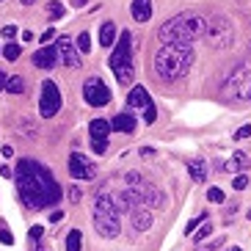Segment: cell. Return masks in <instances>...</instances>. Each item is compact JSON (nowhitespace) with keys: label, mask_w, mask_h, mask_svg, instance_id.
I'll use <instances>...</instances> for the list:
<instances>
[{"label":"cell","mask_w":251,"mask_h":251,"mask_svg":"<svg viewBox=\"0 0 251 251\" xmlns=\"http://www.w3.org/2000/svg\"><path fill=\"white\" fill-rule=\"evenodd\" d=\"M17 191L25 207L42 210L61 201V185L52 179L50 169L36 160H20L17 166Z\"/></svg>","instance_id":"obj_1"},{"label":"cell","mask_w":251,"mask_h":251,"mask_svg":"<svg viewBox=\"0 0 251 251\" xmlns=\"http://www.w3.org/2000/svg\"><path fill=\"white\" fill-rule=\"evenodd\" d=\"M193 64V50L191 45H163L155 52V72L163 80H179L191 72Z\"/></svg>","instance_id":"obj_2"},{"label":"cell","mask_w":251,"mask_h":251,"mask_svg":"<svg viewBox=\"0 0 251 251\" xmlns=\"http://www.w3.org/2000/svg\"><path fill=\"white\" fill-rule=\"evenodd\" d=\"M207 33V23L204 17L185 11V14L171 17L169 23H163L160 28V42L163 45H191L193 39H199Z\"/></svg>","instance_id":"obj_3"},{"label":"cell","mask_w":251,"mask_h":251,"mask_svg":"<svg viewBox=\"0 0 251 251\" xmlns=\"http://www.w3.org/2000/svg\"><path fill=\"white\" fill-rule=\"evenodd\" d=\"M108 67L113 69L119 83H133V33L130 30H122V36L116 39V47H113L111 58H108Z\"/></svg>","instance_id":"obj_4"},{"label":"cell","mask_w":251,"mask_h":251,"mask_svg":"<svg viewBox=\"0 0 251 251\" xmlns=\"http://www.w3.org/2000/svg\"><path fill=\"white\" fill-rule=\"evenodd\" d=\"M94 229L100 232L102 237H116L119 235V210H116V201H113L111 193H100L97 196V204H94Z\"/></svg>","instance_id":"obj_5"},{"label":"cell","mask_w":251,"mask_h":251,"mask_svg":"<svg viewBox=\"0 0 251 251\" xmlns=\"http://www.w3.org/2000/svg\"><path fill=\"white\" fill-rule=\"evenodd\" d=\"M224 97L235 102H249L251 100V67H240L224 80Z\"/></svg>","instance_id":"obj_6"},{"label":"cell","mask_w":251,"mask_h":251,"mask_svg":"<svg viewBox=\"0 0 251 251\" xmlns=\"http://www.w3.org/2000/svg\"><path fill=\"white\" fill-rule=\"evenodd\" d=\"M58 111H61V91L52 80H45L42 89H39V113L45 119H50Z\"/></svg>","instance_id":"obj_7"},{"label":"cell","mask_w":251,"mask_h":251,"mask_svg":"<svg viewBox=\"0 0 251 251\" xmlns=\"http://www.w3.org/2000/svg\"><path fill=\"white\" fill-rule=\"evenodd\" d=\"M204 36H210L213 47H229L232 45V39H235V30H232V25H229L226 17H213V20L207 23Z\"/></svg>","instance_id":"obj_8"},{"label":"cell","mask_w":251,"mask_h":251,"mask_svg":"<svg viewBox=\"0 0 251 251\" xmlns=\"http://www.w3.org/2000/svg\"><path fill=\"white\" fill-rule=\"evenodd\" d=\"M83 97H86V102H89L91 108H102V105L111 102V89H108L100 77H91V80H86V86H83Z\"/></svg>","instance_id":"obj_9"},{"label":"cell","mask_w":251,"mask_h":251,"mask_svg":"<svg viewBox=\"0 0 251 251\" xmlns=\"http://www.w3.org/2000/svg\"><path fill=\"white\" fill-rule=\"evenodd\" d=\"M69 174H72L75 179H94L97 177V166L86 155L72 152V155H69Z\"/></svg>","instance_id":"obj_10"},{"label":"cell","mask_w":251,"mask_h":251,"mask_svg":"<svg viewBox=\"0 0 251 251\" xmlns=\"http://www.w3.org/2000/svg\"><path fill=\"white\" fill-rule=\"evenodd\" d=\"M55 52H58V58L67 64V67H72V69H77L83 64L80 61V50L72 45V39L69 36H58V42H55Z\"/></svg>","instance_id":"obj_11"},{"label":"cell","mask_w":251,"mask_h":251,"mask_svg":"<svg viewBox=\"0 0 251 251\" xmlns=\"http://www.w3.org/2000/svg\"><path fill=\"white\" fill-rule=\"evenodd\" d=\"M130 224H133V229L135 232H147L152 224H155V215H152V210L149 207H133L130 210Z\"/></svg>","instance_id":"obj_12"},{"label":"cell","mask_w":251,"mask_h":251,"mask_svg":"<svg viewBox=\"0 0 251 251\" xmlns=\"http://www.w3.org/2000/svg\"><path fill=\"white\" fill-rule=\"evenodd\" d=\"M113 201H116V210H127V213H130L133 207L144 204L138 191H122V193H116V199H113Z\"/></svg>","instance_id":"obj_13"},{"label":"cell","mask_w":251,"mask_h":251,"mask_svg":"<svg viewBox=\"0 0 251 251\" xmlns=\"http://www.w3.org/2000/svg\"><path fill=\"white\" fill-rule=\"evenodd\" d=\"M149 102H152V100H149V91L144 89V86H133V91H130V97H127L130 113H133V111H138V108H147Z\"/></svg>","instance_id":"obj_14"},{"label":"cell","mask_w":251,"mask_h":251,"mask_svg":"<svg viewBox=\"0 0 251 251\" xmlns=\"http://www.w3.org/2000/svg\"><path fill=\"white\" fill-rule=\"evenodd\" d=\"M33 64H36L39 69H52L58 64V52L52 50V47H42V50L33 55Z\"/></svg>","instance_id":"obj_15"},{"label":"cell","mask_w":251,"mask_h":251,"mask_svg":"<svg viewBox=\"0 0 251 251\" xmlns=\"http://www.w3.org/2000/svg\"><path fill=\"white\" fill-rule=\"evenodd\" d=\"M89 135H91V141H108V135H111V122L94 119L89 125Z\"/></svg>","instance_id":"obj_16"},{"label":"cell","mask_w":251,"mask_h":251,"mask_svg":"<svg viewBox=\"0 0 251 251\" xmlns=\"http://www.w3.org/2000/svg\"><path fill=\"white\" fill-rule=\"evenodd\" d=\"M111 130H116V133H133L135 130V116L133 113H119V116H113Z\"/></svg>","instance_id":"obj_17"},{"label":"cell","mask_w":251,"mask_h":251,"mask_svg":"<svg viewBox=\"0 0 251 251\" xmlns=\"http://www.w3.org/2000/svg\"><path fill=\"white\" fill-rule=\"evenodd\" d=\"M130 11H133V17L138 23H147L149 17H152V0H133Z\"/></svg>","instance_id":"obj_18"},{"label":"cell","mask_w":251,"mask_h":251,"mask_svg":"<svg viewBox=\"0 0 251 251\" xmlns=\"http://www.w3.org/2000/svg\"><path fill=\"white\" fill-rule=\"evenodd\" d=\"M100 45H102V47L116 45V25H113V23H105L102 28H100Z\"/></svg>","instance_id":"obj_19"},{"label":"cell","mask_w":251,"mask_h":251,"mask_svg":"<svg viewBox=\"0 0 251 251\" xmlns=\"http://www.w3.org/2000/svg\"><path fill=\"white\" fill-rule=\"evenodd\" d=\"M188 171H191V177L196 179V182H204V179H207V166H204V160L188 163Z\"/></svg>","instance_id":"obj_20"},{"label":"cell","mask_w":251,"mask_h":251,"mask_svg":"<svg viewBox=\"0 0 251 251\" xmlns=\"http://www.w3.org/2000/svg\"><path fill=\"white\" fill-rule=\"evenodd\" d=\"M83 246V235H80V229H72L67 235V251H80Z\"/></svg>","instance_id":"obj_21"},{"label":"cell","mask_w":251,"mask_h":251,"mask_svg":"<svg viewBox=\"0 0 251 251\" xmlns=\"http://www.w3.org/2000/svg\"><path fill=\"white\" fill-rule=\"evenodd\" d=\"M47 14H50V20H64L67 17V8L61 6L58 0H50L47 3Z\"/></svg>","instance_id":"obj_22"},{"label":"cell","mask_w":251,"mask_h":251,"mask_svg":"<svg viewBox=\"0 0 251 251\" xmlns=\"http://www.w3.org/2000/svg\"><path fill=\"white\" fill-rule=\"evenodd\" d=\"M6 91H11V94H23L25 91V77H8V83H6Z\"/></svg>","instance_id":"obj_23"},{"label":"cell","mask_w":251,"mask_h":251,"mask_svg":"<svg viewBox=\"0 0 251 251\" xmlns=\"http://www.w3.org/2000/svg\"><path fill=\"white\" fill-rule=\"evenodd\" d=\"M75 47L80 50V55H83V52H91V33H89V30H83L80 36H77V42H75Z\"/></svg>","instance_id":"obj_24"},{"label":"cell","mask_w":251,"mask_h":251,"mask_svg":"<svg viewBox=\"0 0 251 251\" xmlns=\"http://www.w3.org/2000/svg\"><path fill=\"white\" fill-rule=\"evenodd\" d=\"M42 235H45V229L42 226H30V251H39V243H42Z\"/></svg>","instance_id":"obj_25"},{"label":"cell","mask_w":251,"mask_h":251,"mask_svg":"<svg viewBox=\"0 0 251 251\" xmlns=\"http://www.w3.org/2000/svg\"><path fill=\"white\" fill-rule=\"evenodd\" d=\"M224 243V237H213V240H204V243H196V251H215Z\"/></svg>","instance_id":"obj_26"},{"label":"cell","mask_w":251,"mask_h":251,"mask_svg":"<svg viewBox=\"0 0 251 251\" xmlns=\"http://www.w3.org/2000/svg\"><path fill=\"white\" fill-rule=\"evenodd\" d=\"M20 52H23V47H20V45H14V42L3 47V55H6L8 61H17V58H20Z\"/></svg>","instance_id":"obj_27"},{"label":"cell","mask_w":251,"mask_h":251,"mask_svg":"<svg viewBox=\"0 0 251 251\" xmlns=\"http://www.w3.org/2000/svg\"><path fill=\"white\" fill-rule=\"evenodd\" d=\"M0 243H3V246H14V235L8 232V226L3 221H0Z\"/></svg>","instance_id":"obj_28"},{"label":"cell","mask_w":251,"mask_h":251,"mask_svg":"<svg viewBox=\"0 0 251 251\" xmlns=\"http://www.w3.org/2000/svg\"><path fill=\"white\" fill-rule=\"evenodd\" d=\"M207 199L213 201V204H221V201H224V191H221V188H210V191H207Z\"/></svg>","instance_id":"obj_29"},{"label":"cell","mask_w":251,"mask_h":251,"mask_svg":"<svg viewBox=\"0 0 251 251\" xmlns=\"http://www.w3.org/2000/svg\"><path fill=\"white\" fill-rule=\"evenodd\" d=\"M204 221H207V213H199L196 218H191V221H188V226H185V232H193V229L199 226V224H204Z\"/></svg>","instance_id":"obj_30"},{"label":"cell","mask_w":251,"mask_h":251,"mask_svg":"<svg viewBox=\"0 0 251 251\" xmlns=\"http://www.w3.org/2000/svg\"><path fill=\"white\" fill-rule=\"evenodd\" d=\"M210 235H213V224H201V226H199V235H196V240H199V243H201V240H204V237H210Z\"/></svg>","instance_id":"obj_31"},{"label":"cell","mask_w":251,"mask_h":251,"mask_svg":"<svg viewBox=\"0 0 251 251\" xmlns=\"http://www.w3.org/2000/svg\"><path fill=\"white\" fill-rule=\"evenodd\" d=\"M144 111H147V113H144V122H147V125H152V122H155V119H157V111H155V105L149 102L147 108H144Z\"/></svg>","instance_id":"obj_32"},{"label":"cell","mask_w":251,"mask_h":251,"mask_svg":"<svg viewBox=\"0 0 251 251\" xmlns=\"http://www.w3.org/2000/svg\"><path fill=\"white\" fill-rule=\"evenodd\" d=\"M67 193H69V201H72V204H77V201L83 199V191L77 188V185H72V188H69Z\"/></svg>","instance_id":"obj_33"},{"label":"cell","mask_w":251,"mask_h":251,"mask_svg":"<svg viewBox=\"0 0 251 251\" xmlns=\"http://www.w3.org/2000/svg\"><path fill=\"white\" fill-rule=\"evenodd\" d=\"M232 185H235V191H246V188H249V177H246V174H237Z\"/></svg>","instance_id":"obj_34"},{"label":"cell","mask_w":251,"mask_h":251,"mask_svg":"<svg viewBox=\"0 0 251 251\" xmlns=\"http://www.w3.org/2000/svg\"><path fill=\"white\" fill-rule=\"evenodd\" d=\"M235 163H237V166H251V157L246 155L243 149H237V152H235Z\"/></svg>","instance_id":"obj_35"},{"label":"cell","mask_w":251,"mask_h":251,"mask_svg":"<svg viewBox=\"0 0 251 251\" xmlns=\"http://www.w3.org/2000/svg\"><path fill=\"white\" fill-rule=\"evenodd\" d=\"M249 135H251V125H243V127L235 133V141H243V138H249Z\"/></svg>","instance_id":"obj_36"},{"label":"cell","mask_w":251,"mask_h":251,"mask_svg":"<svg viewBox=\"0 0 251 251\" xmlns=\"http://www.w3.org/2000/svg\"><path fill=\"white\" fill-rule=\"evenodd\" d=\"M0 33H3V39H14V36H17V28H14V25H6Z\"/></svg>","instance_id":"obj_37"},{"label":"cell","mask_w":251,"mask_h":251,"mask_svg":"<svg viewBox=\"0 0 251 251\" xmlns=\"http://www.w3.org/2000/svg\"><path fill=\"white\" fill-rule=\"evenodd\" d=\"M52 36H55V30H52V28H47L45 33H42V39H39V42H42V45H45V42H50Z\"/></svg>","instance_id":"obj_38"},{"label":"cell","mask_w":251,"mask_h":251,"mask_svg":"<svg viewBox=\"0 0 251 251\" xmlns=\"http://www.w3.org/2000/svg\"><path fill=\"white\" fill-rule=\"evenodd\" d=\"M0 177H6V179H11V177H14V171L8 169V166H0Z\"/></svg>","instance_id":"obj_39"},{"label":"cell","mask_w":251,"mask_h":251,"mask_svg":"<svg viewBox=\"0 0 251 251\" xmlns=\"http://www.w3.org/2000/svg\"><path fill=\"white\" fill-rule=\"evenodd\" d=\"M61 218H64V213H61V210H55V213H52V215H50V221H52V224H58V221H61Z\"/></svg>","instance_id":"obj_40"},{"label":"cell","mask_w":251,"mask_h":251,"mask_svg":"<svg viewBox=\"0 0 251 251\" xmlns=\"http://www.w3.org/2000/svg\"><path fill=\"white\" fill-rule=\"evenodd\" d=\"M23 42H33V33L30 30H23Z\"/></svg>","instance_id":"obj_41"},{"label":"cell","mask_w":251,"mask_h":251,"mask_svg":"<svg viewBox=\"0 0 251 251\" xmlns=\"http://www.w3.org/2000/svg\"><path fill=\"white\" fill-rule=\"evenodd\" d=\"M6 83H8V77H6V75H3V72H0V91L6 89Z\"/></svg>","instance_id":"obj_42"},{"label":"cell","mask_w":251,"mask_h":251,"mask_svg":"<svg viewBox=\"0 0 251 251\" xmlns=\"http://www.w3.org/2000/svg\"><path fill=\"white\" fill-rule=\"evenodd\" d=\"M86 3H89V0H72V6H75V8H83Z\"/></svg>","instance_id":"obj_43"},{"label":"cell","mask_w":251,"mask_h":251,"mask_svg":"<svg viewBox=\"0 0 251 251\" xmlns=\"http://www.w3.org/2000/svg\"><path fill=\"white\" fill-rule=\"evenodd\" d=\"M20 3H23V6H30V3H36V0H20Z\"/></svg>","instance_id":"obj_44"},{"label":"cell","mask_w":251,"mask_h":251,"mask_svg":"<svg viewBox=\"0 0 251 251\" xmlns=\"http://www.w3.org/2000/svg\"><path fill=\"white\" fill-rule=\"evenodd\" d=\"M232 251H243V249H232Z\"/></svg>","instance_id":"obj_45"},{"label":"cell","mask_w":251,"mask_h":251,"mask_svg":"<svg viewBox=\"0 0 251 251\" xmlns=\"http://www.w3.org/2000/svg\"><path fill=\"white\" fill-rule=\"evenodd\" d=\"M249 218H251V210H249Z\"/></svg>","instance_id":"obj_46"}]
</instances>
